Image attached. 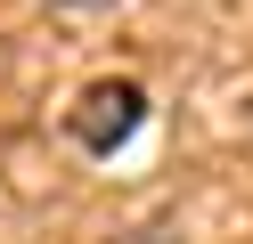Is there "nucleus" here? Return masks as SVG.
<instances>
[{
  "instance_id": "2",
  "label": "nucleus",
  "mask_w": 253,
  "mask_h": 244,
  "mask_svg": "<svg viewBox=\"0 0 253 244\" xmlns=\"http://www.w3.org/2000/svg\"><path fill=\"white\" fill-rule=\"evenodd\" d=\"M66 8H106V0H66Z\"/></svg>"
},
{
  "instance_id": "1",
  "label": "nucleus",
  "mask_w": 253,
  "mask_h": 244,
  "mask_svg": "<svg viewBox=\"0 0 253 244\" xmlns=\"http://www.w3.org/2000/svg\"><path fill=\"white\" fill-rule=\"evenodd\" d=\"M147 122V90L139 81H90L82 106H74V139L90 146V155H115V146H131V130Z\"/></svg>"
}]
</instances>
